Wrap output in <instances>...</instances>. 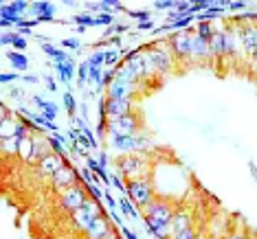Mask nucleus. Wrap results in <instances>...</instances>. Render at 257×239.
<instances>
[{
  "label": "nucleus",
  "instance_id": "obj_1",
  "mask_svg": "<svg viewBox=\"0 0 257 239\" xmlns=\"http://www.w3.org/2000/svg\"><path fill=\"white\" fill-rule=\"evenodd\" d=\"M143 221L148 224L150 232L154 237L159 239H169V235H172V217L174 213H176V208L172 206L167 200H154L150 204V206L143 208Z\"/></svg>",
  "mask_w": 257,
  "mask_h": 239
},
{
  "label": "nucleus",
  "instance_id": "obj_2",
  "mask_svg": "<svg viewBox=\"0 0 257 239\" xmlns=\"http://www.w3.org/2000/svg\"><path fill=\"white\" fill-rule=\"evenodd\" d=\"M145 53V62H148V73L150 77L156 75H167L174 68V53L169 49V44H154L150 49L143 51Z\"/></svg>",
  "mask_w": 257,
  "mask_h": 239
},
{
  "label": "nucleus",
  "instance_id": "obj_3",
  "mask_svg": "<svg viewBox=\"0 0 257 239\" xmlns=\"http://www.w3.org/2000/svg\"><path fill=\"white\" fill-rule=\"evenodd\" d=\"M125 193L132 200L134 206H139V211H143L145 206H150V204L156 200L154 197V184H152L150 176L125 180Z\"/></svg>",
  "mask_w": 257,
  "mask_h": 239
},
{
  "label": "nucleus",
  "instance_id": "obj_4",
  "mask_svg": "<svg viewBox=\"0 0 257 239\" xmlns=\"http://www.w3.org/2000/svg\"><path fill=\"white\" fill-rule=\"evenodd\" d=\"M139 127H141V116L134 114V112L106 121V134L108 136H134V134H141Z\"/></svg>",
  "mask_w": 257,
  "mask_h": 239
},
{
  "label": "nucleus",
  "instance_id": "obj_5",
  "mask_svg": "<svg viewBox=\"0 0 257 239\" xmlns=\"http://www.w3.org/2000/svg\"><path fill=\"white\" fill-rule=\"evenodd\" d=\"M116 167H119V173L125 180L150 176V173H148V158H145L143 154H125V156H119V160H116Z\"/></svg>",
  "mask_w": 257,
  "mask_h": 239
},
{
  "label": "nucleus",
  "instance_id": "obj_6",
  "mask_svg": "<svg viewBox=\"0 0 257 239\" xmlns=\"http://www.w3.org/2000/svg\"><path fill=\"white\" fill-rule=\"evenodd\" d=\"M101 206H99L97 200H88L84 204V206L79 208V211H75L71 215V221H73V228L79 230V232H88V228L95 221L101 217Z\"/></svg>",
  "mask_w": 257,
  "mask_h": 239
},
{
  "label": "nucleus",
  "instance_id": "obj_7",
  "mask_svg": "<svg viewBox=\"0 0 257 239\" xmlns=\"http://www.w3.org/2000/svg\"><path fill=\"white\" fill-rule=\"evenodd\" d=\"M148 147H150V141L143 134H134V136H110V149L121 156L139 154V151H143Z\"/></svg>",
  "mask_w": 257,
  "mask_h": 239
},
{
  "label": "nucleus",
  "instance_id": "obj_8",
  "mask_svg": "<svg viewBox=\"0 0 257 239\" xmlns=\"http://www.w3.org/2000/svg\"><path fill=\"white\" fill-rule=\"evenodd\" d=\"M88 200H90L88 193H86L81 186H71V189H66L64 193H60V208L64 213L73 215L75 211H79Z\"/></svg>",
  "mask_w": 257,
  "mask_h": 239
},
{
  "label": "nucleus",
  "instance_id": "obj_9",
  "mask_svg": "<svg viewBox=\"0 0 257 239\" xmlns=\"http://www.w3.org/2000/svg\"><path fill=\"white\" fill-rule=\"evenodd\" d=\"M191 40H194V33L189 31V29H185V31H176L172 38L167 40L169 49H172V53L178 57V60H189L191 55Z\"/></svg>",
  "mask_w": 257,
  "mask_h": 239
},
{
  "label": "nucleus",
  "instance_id": "obj_10",
  "mask_svg": "<svg viewBox=\"0 0 257 239\" xmlns=\"http://www.w3.org/2000/svg\"><path fill=\"white\" fill-rule=\"evenodd\" d=\"M77 182H79V176H77V171H75L71 165H64L60 171H57L55 176L51 178V184H53V189L60 191V193H64V191L71 189V186H77Z\"/></svg>",
  "mask_w": 257,
  "mask_h": 239
},
{
  "label": "nucleus",
  "instance_id": "obj_11",
  "mask_svg": "<svg viewBox=\"0 0 257 239\" xmlns=\"http://www.w3.org/2000/svg\"><path fill=\"white\" fill-rule=\"evenodd\" d=\"M123 64L130 71L137 75L139 79H148L150 77V73H148V62H145V53L143 51H130V53L125 55V60Z\"/></svg>",
  "mask_w": 257,
  "mask_h": 239
},
{
  "label": "nucleus",
  "instance_id": "obj_12",
  "mask_svg": "<svg viewBox=\"0 0 257 239\" xmlns=\"http://www.w3.org/2000/svg\"><path fill=\"white\" fill-rule=\"evenodd\" d=\"M64 165H66V162H64V156H57V154H53V151H51V154H46L36 167H38L40 176H44V178H53Z\"/></svg>",
  "mask_w": 257,
  "mask_h": 239
},
{
  "label": "nucleus",
  "instance_id": "obj_13",
  "mask_svg": "<svg viewBox=\"0 0 257 239\" xmlns=\"http://www.w3.org/2000/svg\"><path fill=\"white\" fill-rule=\"evenodd\" d=\"M132 108H134L132 99H108L106 97V121L130 114Z\"/></svg>",
  "mask_w": 257,
  "mask_h": 239
},
{
  "label": "nucleus",
  "instance_id": "obj_14",
  "mask_svg": "<svg viewBox=\"0 0 257 239\" xmlns=\"http://www.w3.org/2000/svg\"><path fill=\"white\" fill-rule=\"evenodd\" d=\"M139 84H125V81L114 79L110 86H106V95L108 99H132L137 95Z\"/></svg>",
  "mask_w": 257,
  "mask_h": 239
},
{
  "label": "nucleus",
  "instance_id": "obj_15",
  "mask_svg": "<svg viewBox=\"0 0 257 239\" xmlns=\"http://www.w3.org/2000/svg\"><path fill=\"white\" fill-rule=\"evenodd\" d=\"M194 213L189 211V208H176V213H174L172 217V235H176V232H183L187 228H194Z\"/></svg>",
  "mask_w": 257,
  "mask_h": 239
},
{
  "label": "nucleus",
  "instance_id": "obj_16",
  "mask_svg": "<svg viewBox=\"0 0 257 239\" xmlns=\"http://www.w3.org/2000/svg\"><path fill=\"white\" fill-rule=\"evenodd\" d=\"M209 57H213L211 44H209L207 40H202L200 36H196V33H194V40H191V55H189V60H194V62H204V60H209Z\"/></svg>",
  "mask_w": 257,
  "mask_h": 239
},
{
  "label": "nucleus",
  "instance_id": "obj_17",
  "mask_svg": "<svg viewBox=\"0 0 257 239\" xmlns=\"http://www.w3.org/2000/svg\"><path fill=\"white\" fill-rule=\"evenodd\" d=\"M112 230V224H110V219L106 217V213L99 217L95 224L88 228V232H86V237L88 239H106V235Z\"/></svg>",
  "mask_w": 257,
  "mask_h": 239
},
{
  "label": "nucleus",
  "instance_id": "obj_18",
  "mask_svg": "<svg viewBox=\"0 0 257 239\" xmlns=\"http://www.w3.org/2000/svg\"><path fill=\"white\" fill-rule=\"evenodd\" d=\"M46 154H51V147H49V138H40V136H33V151H31V158H29V165H38V162L42 160Z\"/></svg>",
  "mask_w": 257,
  "mask_h": 239
},
{
  "label": "nucleus",
  "instance_id": "obj_19",
  "mask_svg": "<svg viewBox=\"0 0 257 239\" xmlns=\"http://www.w3.org/2000/svg\"><path fill=\"white\" fill-rule=\"evenodd\" d=\"M242 49V44H239V31L235 29H226L224 31V55H237V51Z\"/></svg>",
  "mask_w": 257,
  "mask_h": 239
},
{
  "label": "nucleus",
  "instance_id": "obj_20",
  "mask_svg": "<svg viewBox=\"0 0 257 239\" xmlns=\"http://www.w3.org/2000/svg\"><path fill=\"white\" fill-rule=\"evenodd\" d=\"M31 7H33V16H36L38 22H49V20H53L55 7H53L51 3H33Z\"/></svg>",
  "mask_w": 257,
  "mask_h": 239
},
{
  "label": "nucleus",
  "instance_id": "obj_21",
  "mask_svg": "<svg viewBox=\"0 0 257 239\" xmlns=\"http://www.w3.org/2000/svg\"><path fill=\"white\" fill-rule=\"evenodd\" d=\"M42 51L46 55L51 57L55 64H64V62H68L71 60V55L66 53L64 49H57V46H53V44H49V42H42Z\"/></svg>",
  "mask_w": 257,
  "mask_h": 239
},
{
  "label": "nucleus",
  "instance_id": "obj_22",
  "mask_svg": "<svg viewBox=\"0 0 257 239\" xmlns=\"http://www.w3.org/2000/svg\"><path fill=\"white\" fill-rule=\"evenodd\" d=\"M224 31L226 29H215L213 38H211V53L213 57H224Z\"/></svg>",
  "mask_w": 257,
  "mask_h": 239
},
{
  "label": "nucleus",
  "instance_id": "obj_23",
  "mask_svg": "<svg viewBox=\"0 0 257 239\" xmlns=\"http://www.w3.org/2000/svg\"><path fill=\"white\" fill-rule=\"evenodd\" d=\"M7 60H9L11 66H14L16 73H25L29 68V60L25 57V53H20V51H11V53H7Z\"/></svg>",
  "mask_w": 257,
  "mask_h": 239
},
{
  "label": "nucleus",
  "instance_id": "obj_24",
  "mask_svg": "<svg viewBox=\"0 0 257 239\" xmlns=\"http://www.w3.org/2000/svg\"><path fill=\"white\" fill-rule=\"evenodd\" d=\"M55 71H57V75H60V79L68 84V81L75 77V73H77V66H75L73 60H68V62H64V64H55Z\"/></svg>",
  "mask_w": 257,
  "mask_h": 239
},
{
  "label": "nucleus",
  "instance_id": "obj_25",
  "mask_svg": "<svg viewBox=\"0 0 257 239\" xmlns=\"http://www.w3.org/2000/svg\"><path fill=\"white\" fill-rule=\"evenodd\" d=\"M86 165H88V169L95 173L99 180H103V184L110 182V173L106 171V167H103V165H99V160H95V158H90V156H88V158H86Z\"/></svg>",
  "mask_w": 257,
  "mask_h": 239
},
{
  "label": "nucleus",
  "instance_id": "obj_26",
  "mask_svg": "<svg viewBox=\"0 0 257 239\" xmlns=\"http://www.w3.org/2000/svg\"><path fill=\"white\" fill-rule=\"evenodd\" d=\"M20 143L16 136H9V138H0V145H3V154L5 156H18L20 151Z\"/></svg>",
  "mask_w": 257,
  "mask_h": 239
},
{
  "label": "nucleus",
  "instance_id": "obj_27",
  "mask_svg": "<svg viewBox=\"0 0 257 239\" xmlns=\"http://www.w3.org/2000/svg\"><path fill=\"white\" fill-rule=\"evenodd\" d=\"M213 33H215V27L211 25V22H198V27H196V36H200L202 40L211 42Z\"/></svg>",
  "mask_w": 257,
  "mask_h": 239
},
{
  "label": "nucleus",
  "instance_id": "obj_28",
  "mask_svg": "<svg viewBox=\"0 0 257 239\" xmlns=\"http://www.w3.org/2000/svg\"><path fill=\"white\" fill-rule=\"evenodd\" d=\"M121 213H123L125 217H132V219L143 217V213L137 211V206L132 204V200H123V197H121Z\"/></svg>",
  "mask_w": 257,
  "mask_h": 239
},
{
  "label": "nucleus",
  "instance_id": "obj_29",
  "mask_svg": "<svg viewBox=\"0 0 257 239\" xmlns=\"http://www.w3.org/2000/svg\"><path fill=\"white\" fill-rule=\"evenodd\" d=\"M86 62H88L90 68H103L106 66V51H95Z\"/></svg>",
  "mask_w": 257,
  "mask_h": 239
},
{
  "label": "nucleus",
  "instance_id": "obj_30",
  "mask_svg": "<svg viewBox=\"0 0 257 239\" xmlns=\"http://www.w3.org/2000/svg\"><path fill=\"white\" fill-rule=\"evenodd\" d=\"M40 110H42V116H44L46 121H53V123H55V116H57V112H60V108H57L55 103L44 101V103H42V108H40Z\"/></svg>",
  "mask_w": 257,
  "mask_h": 239
},
{
  "label": "nucleus",
  "instance_id": "obj_31",
  "mask_svg": "<svg viewBox=\"0 0 257 239\" xmlns=\"http://www.w3.org/2000/svg\"><path fill=\"white\" fill-rule=\"evenodd\" d=\"M49 147H51L53 154L64 156V138L60 136V134H53V136H49Z\"/></svg>",
  "mask_w": 257,
  "mask_h": 239
},
{
  "label": "nucleus",
  "instance_id": "obj_32",
  "mask_svg": "<svg viewBox=\"0 0 257 239\" xmlns=\"http://www.w3.org/2000/svg\"><path fill=\"white\" fill-rule=\"evenodd\" d=\"M77 84L84 88L86 84H88V77H90V66H88V62H81L79 66H77Z\"/></svg>",
  "mask_w": 257,
  "mask_h": 239
},
{
  "label": "nucleus",
  "instance_id": "obj_33",
  "mask_svg": "<svg viewBox=\"0 0 257 239\" xmlns=\"http://www.w3.org/2000/svg\"><path fill=\"white\" fill-rule=\"evenodd\" d=\"M31 151H33V136H29V138H25V141L20 143L18 156H20L22 160H27V162H29V158H31Z\"/></svg>",
  "mask_w": 257,
  "mask_h": 239
},
{
  "label": "nucleus",
  "instance_id": "obj_34",
  "mask_svg": "<svg viewBox=\"0 0 257 239\" xmlns=\"http://www.w3.org/2000/svg\"><path fill=\"white\" fill-rule=\"evenodd\" d=\"M73 22H79V27H92L95 25V16L92 14H77L73 18Z\"/></svg>",
  "mask_w": 257,
  "mask_h": 239
},
{
  "label": "nucleus",
  "instance_id": "obj_35",
  "mask_svg": "<svg viewBox=\"0 0 257 239\" xmlns=\"http://www.w3.org/2000/svg\"><path fill=\"white\" fill-rule=\"evenodd\" d=\"M119 57H121V53H119V51H114V49L106 51V66H108V68L116 66V64H119Z\"/></svg>",
  "mask_w": 257,
  "mask_h": 239
},
{
  "label": "nucleus",
  "instance_id": "obj_36",
  "mask_svg": "<svg viewBox=\"0 0 257 239\" xmlns=\"http://www.w3.org/2000/svg\"><path fill=\"white\" fill-rule=\"evenodd\" d=\"M64 106H66L68 114H75V112H77V103H75V97L71 95V92H64Z\"/></svg>",
  "mask_w": 257,
  "mask_h": 239
},
{
  "label": "nucleus",
  "instance_id": "obj_37",
  "mask_svg": "<svg viewBox=\"0 0 257 239\" xmlns=\"http://www.w3.org/2000/svg\"><path fill=\"white\" fill-rule=\"evenodd\" d=\"M60 49H64V51H77V49H79V40H75V38L62 40V42H60Z\"/></svg>",
  "mask_w": 257,
  "mask_h": 239
},
{
  "label": "nucleus",
  "instance_id": "obj_38",
  "mask_svg": "<svg viewBox=\"0 0 257 239\" xmlns=\"http://www.w3.org/2000/svg\"><path fill=\"white\" fill-rule=\"evenodd\" d=\"M125 14H127V16H132V18H137V20H139V25H141V22H148V20H150V11H132V9H125Z\"/></svg>",
  "mask_w": 257,
  "mask_h": 239
},
{
  "label": "nucleus",
  "instance_id": "obj_39",
  "mask_svg": "<svg viewBox=\"0 0 257 239\" xmlns=\"http://www.w3.org/2000/svg\"><path fill=\"white\" fill-rule=\"evenodd\" d=\"M112 22H114L112 14H99V16H95V25H106V27H110Z\"/></svg>",
  "mask_w": 257,
  "mask_h": 239
},
{
  "label": "nucleus",
  "instance_id": "obj_40",
  "mask_svg": "<svg viewBox=\"0 0 257 239\" xmlns=\"http://www.w3.org/2000/svg\"><path fill=\"white\" fill-rule=\"evenodd\" d=\"M200 235L196 232V228H187V230H183V232H176L174 235V239H198Z\"/></svg>",
  "mask_w": 257,
  "mask_h": 239
},
{
  "label": "nucleus",
  "instance_id": "obj_41",
  "mask_svg": "<svg viewBox=\"0 0 257 239\" xmlns=\"http://www.w3.org/2000/svg\"><path fill=\"white\" fill-rule=\"evenodd\" d=\"M110 184H112L116 191H121V193H125V182H123V180H121V176H116V173H114V176H110Z\"/></svg>",
  "mask_w": 257,
  "mask_h": 239
},
{
  "label": "nucleus",
  "instance_id": "obj_42",
  "mask_svg": "<svg viewBox=\"0 0 257 239\" xmlns=\"http://www.w3.org/2000/svg\"><path fill=\"white\" fill-rule=\"evenodd\" d=\"M154 7L156 9H176V3H174V0H156L154 3Z\"/></svg>",
  "mask_w": 257,
  "mask_h": 239
},
{
  "label": "nucleus",
  "instance_id": "obj_43",
  "mask_svg": "<svg viewBox=\"0 0 257 239\" xmlns=\"http://www.w3.org/2000/svg\"><path fill=\"white\" fill-rule=\"evenodd\" d=\"M86 189H88V193L92 195V200H101L103 197V193H101V189H99V186H95V184H86Z\"/></svg>",
  "mask_w": 257,
  "mask_h": 239
},
{
  "label": "nucleus",
  "instance_id": "obj_44",
  "mask_svg": "<svg viewBox=\"0 0 257 239\" xmlns=\"http://www.w3.org/2000/svg\"><path fill=\"white\" fill-rule=\"evenodd\" d=\"M14 49L16 51H25L27 49V38H22V36H18V33H16V40H14Z\"/></svg>",
  "mask_w": 257,
  "mask_h": 239
},
{
  "label": "nucleus",
  "instance_id": "obj_45",
  "mask_svg": "<svg viewBox=\"0 0 257 239\" xmlns=\"http://www.w3.org/2000/svg\"><path fill=\"white\" fill-rule=\"evenodd\" d=\"M14 40H16V33L3 31V36H0V44H14Z\"/></svg>",
  "mask_w": 257,
  "mask_h": 239
},
{
  "label": "nucleus",
  "instance_id": "obj_46",
  "mask_svg": "<svg viewBox=\"0 0 257 239\" xmlns=\"http://www.w3.org/2000/svg\"><path fill=\"white\" fill-rule=\"evenodd\" d=\"M103 200H106V206L110 208V211H114V208H116V200H114V197L108 193V191H106V193H103Z\"/></svg>",
  "mask_w": 257,
  "mask_h": 239
},
{
  "label": "nucleus",
  "instance_id": "obj_47",
  "mask_svg": "<svg viewBox=\"0 0 257 239\" xmlns=\"http://www.w3.org/2000/svg\"><path fill=\"white\" fill-rule=\"evenodd\" d=\"M18 79V73H3L0 75V81H3V84H9V81H16Z\"/></svg>",
  "mask_w": 257,
  "mask_h": 239
},
{
  "label": "nucleus",
  "instance_id": "obj_48",
  "mask_svg": "<svg viewBox=\"0 0 257 239\" xmlns=\"http://www.w3.org/2000/svg\"><path fill=\"white\" fill-rule=\"evenodd\" d=\"M73 123H75V127H77V132H86V130H88V125H86L84 119H77V116H73Z\"/></svg>",
  "mask_w": 257,
  "mask_h": 239
},
{
  "label": "nucleus",
  "instance_id": "obj_49",
  "mask_svg": "<svg viewBox=\"0 0 257 239\" xmlns=\"http://www.w3.org/2000/svg\"><path fill=\"white\" fill-rule=\"evenodd\" d=\"M127 31V27H123V25H114V27H110L108 29V36L110 33H116V36H121V33H125Z\"/></svg>",
  "mask_w": 257,
  "mask_h": 239
},
{
  "label": "nucleus",
  "instance_id": "obj_50",
  "mask_svg": "<svg viewBox=\"0 0 257 239\" xmlns=\"http://www.w3.org/2000/svg\"><path fill=\"white\" fill-rule=\"evenodd\" d=\"M139 31H154V22H152V20L141 22V25H139Z\"/></svg>",
  "mask_w": 257,
  "mask_h": 239
},
{
  "label": "nucleus",
  "instance_id": "obj_51",
  "mask_svg": "<svg viewBox=\"0 0 257 239\" xmlns=\"http://www.w3.org/2000/svg\"><path fill=\"white\" fill-rule=\"evenodd\" d=\"M44 84H46V88H49L51 92H53V90L57 88V84H55V79H53V77H46V81H44Z\"/></svg>",
  "mask_w": 257,
  "mask_h": 239
},
{
  "label": "nucleus",
  "instance_id": "obj_52",
  "mask_svg": "<svg viewBox=\"0 0 257 239\" xmlns=\"http://www.w3.org/2000/svg\"><path fill=\"white\" fill-rule=\"evenodd\" d=\"M9 97H11V99H20V97H22V90H20V88H11Z\"/></svg>",
  "mask_w": 257,
  "mask_h": 239
},
{
  "label": "nucleus",
  "instance_id": "obj_53",
  "mask_svg": "<svg viewBox=\"0 0 257 239\" xmlns=\"http://www.w3.org/2000/svg\"><path fill=\"white\" fill-rule=\"evenodd\" d=\"M99 165H103V167L108 165V154H106V151H101V154H99Z\"/></svg>",
  "mask_w": 257,
  "mask_h": 239
},
{
  "label": "nucleus",
  "instance_id": "obj_54",
  "mask_svg": "<svg viewBox=\"0 0 257 239\" xmlns=\"http://www.w3.org/2000/svg\"><path fill=\"white\" fill-rule=\"evenodd\" d=\"M123 237H125V239H139L130 228H123Z\"/></svg>",
  "mask_w": 257,
  "mask_h": 239
},
{
  "label": "nucleus",
  "instance_id": "obj_55",
  "mask_svg": "<svg viewBox=\"0 0 257 239\" xmlns=\"http://www.w3.org/2000/svg\"><path fill=\"white\" fill-rule=\"evenodd\" d=\"M22 79H25L27 84H38V81H40L38 77H33V75H27V77H22Z\"/></svg>",
  "mask_w": 257,
  "mask_h": 239
},
{
  "label": "nucleus",
  "instance_id": "obj_56",
  "mask_svg": "<svg viewBox=\"0 0 257 239\" xmlns=\"http://www.w3.org/2000/svg\"><path fill=\"white\" fill-rule=\"evenodd\" d=\"M33 103H36V106H38V108H42L44 99H42V97H33Z\"/></svg>",
  "mask_w": 257,
  "mask_h": 239
},
{
  "label": "nucleus",
  "instance_id": "obj_57",
  "mask_svg": "<svg viewBox=\"0 0 257 239\" xmlns=\"http://www.w3.org/2000/svg\"><path fill=\"white\" fill-rule=\"evenodd\" d=\"M231 9H244V3H231Z\"/></svg>",
  "mask_w": 257,
  "mask_h": 239
}]
</instances>
